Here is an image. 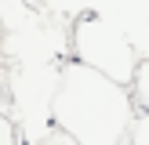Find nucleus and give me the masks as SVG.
<instances>
[{"instance_id": "obj_1", "label": "nucleus", "mask_w": 149, "mask_h": 145, "mask_svg": "<svg viewBox=\"0 0 149 145\" xmlns=\"http://www.w3.org/2000/svg\"><path fill=\"white\" fill-rule=\"evenodd\" d=\"M47 120L77 145H124L135 105L127 98V87H116L113 80L69 58L65 65H58Z\"/></svg>"}, {"instance_id": "obj_2", "label": "nucleus", "mask_w": 149, "mask_h": 145, "mask_svg": "<svg viewBox=\"0 0 149 145\" xmlns=\"http://www.w3.org/2000/svg\"><path fill=\"white\" fill-rule=\"evenodd\" d=\"M73 62L113 80L116 87H127L142 58L113 22H106L95 11H84L73 22Z\"/></svg>"}, {"instance_id": "obj_3", "label": "nucleus", "mask_w": 149, "mask_h": 145, "mask_svg": "<svg viewBox=\"0 0 149 145\" xmlns=\"http://www.w3.org/2000/svg\"><path fill=\"white\" fill-rule=\"evenodd\" d=\"M127 98H131V105L142 116H149V58L138 62L135 76H131V84H127Z\"/></svg>"}, {"instance_id": "obj_4", "label": "nucleus", "mask_w": 149, "mask_h": 145, "mask_svg": "<svg viewBox=\"0 0 149 145\" xmlns=\"http://www.w3.org/2000/svg\"><path fill=\"white\" fill-rule=\"evenodd\" d=\"M127 145H149V116L135 113V120L127 127Z\"/></svg>"}, {"instance_id": "obj_5", "label": "nucleus", "mask_w": 149, "mask_h": 145, "mask_svg": "<svg viewBox=\"0 0 149 145\" xmlns=\"http://www.w3.org/2000/svg\"><path fill=\"white\" fill-rule=\"evenodd\" d=\"M0 145H22L18 127H15V120H11V116H0Z\"/></svg>"}, {"instance_id": "obj_6", "label": "nucleus", "mask_w": 149, "mask_h": 145, "mask_svg": "<svg viewBox=\"0 0 149 145\" xmlns=\"http://www.w3.org/2000/svg\"><path fill=\"white\" fill-rule=\"evenodd\" d=\"M36 145H77V142H73V138H65L62 130H55V127H51V130H47V134H44Z\"/></svg>"}, {"instance_id": "obj_7", "label": "nucleus", "mask_w": 149, "mask_h": 145, "mask_svg": "<svg viewBox=\"0 0 149 145\" xmlns=\"http://www.w3.org/2000/svg\"><path fill=\"white\" fill-rule=\"evenodd\" d=\"M0 116H4V80H0Z\"/></svg>"}]
</instances>
